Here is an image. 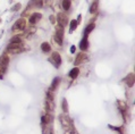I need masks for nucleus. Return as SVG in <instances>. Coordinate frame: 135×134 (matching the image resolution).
<instances>
[{
  "instance_id": "nucleus-15",
  "label": "nucleus",
  "mask_w": 135,
  "mask_h": 134,
  "mask_svg": "<svg viewBox=\"0 0 135 134\" xmlns=\"http://www.w3.org/2000/svg\"><path fill=\"white\" fill-rule=\"evenodd\" d=\"M8 64H9V58H8V56L2 55V56H1V58H0V65H1V66L7 67V65H8Z\"/></svg>"
},
{
  "instance_id": "nucleus-12",
  "label": "nucleus",
  "mask_w": 135,
  "mask_h": 134,
  "mask_svg": "<svg viewBox=\"0 0 135 134\" xmlns=\"http://www.w3.org/2000/svg\"><path fill=\"white\" fill-rule=\"evenodd\" d=\"M78 74H80V69H78L77 67H74L73 69L69 72V74H68V76L70 77V79H76L78 76Z\"/></svg>"
},
{
  "instance_id": "nucleus-6",
  "label": "nucleus",
  "mask_w": 135,
  "mask_h": 134,
  "mask_svg": "<svg viewBox=\"0 0 135 134\" xmlns=\"http://www.w3.org/2000/svg\"><path fill=\"white\" fill-rule=\"evenodd\" d=\"M43 6V0H31L29 2V8H41Z\"/></svg>"
},
{
  "instance_id": "nucleus-22",
  "label": "nucleus",
  "mask_w": 135,
  "mask_h": 134,
  "mask_svg": "<svg viewBox=\"0 0 135 134\" xmlns=\"http://www.w3.org/2000/svg\"><path fill=\"white\" fill-rule=\"evenodd\" d=\"M6 69H7V67L1 66V65H0V80H2V79H4V74H5Z\"/></svg>"
},
{
  "instance_id": "nucleus-5",
  "label": "nucleus",
  "mask_w": 135,
  "mask_h": 134,
  "mask_svg": "<svg viewBox=\"0 0 135 134\" xmlns=\"http://www.w3.org/2000/svg\"><path fill=\"white\" fill-rule=\"evenodd\" d=\"M86 60H87V55L82 52V54L77 55V57H76V59H75V61H74V65L75 66H77V65L82 64V63H84V61H86Z\"/></svg>"
},
{
  "instance_id": "nucleus-14",
  "label": "nucleus",
  "mask_w": 135,
  "mask_h": 134,
  "mask_svg": "<svg viewBox=\"0 0 135 134\" xmlns=\"http://www.w3.org/2000/svg\"><path fill=\"white\" fill-rule=\"evenodd\" d=\"M60 120H62L61 124H62V126H65V127L72 125V122L67 116H60Z\"/></svg>"
},
{
  "instance_id": "nucleus-17",
  "label": "nucleus",
  "mask_w": 135,
  "mask_h": 134,
  "mask_svg": "<svg viewBox=\"0 0 135 134\" xmlns=\"http://www.w3.org/2000/svg\"><path fill=\"white\" fill-rule=\"evenodd\" d=\"M70 4H72V0H62L61 6H62V8H64V10H69Z\"/></svg>"
},
{
  "instance_id": "nucleus-18",
  "label": "nucleus",
  "mask_w": 135,
  "mask_h": 134,
  "mask_svg": "<svg viewBox=\"0 0 135 134\" xmlns=\"http://www.w3.org/2000/svg\"><path fill=\"white\" fill-rule=\"evenodd\" d=\"M41 49L43 52H49L50 50H51V47H50V44L48 42H43L41 44Z\"/></svg>"
},
{
  "instance_id": "nucleus-9",
  "label": "nucleus",
  "mask_w": 135,
  "mask_h": 134,
  "mask_svg": "<svg viewBox=\"0 0 135 134\" xmlns=\"http://www.w3.org/2000/svg\"><path fill=\"white\" fill-rule=\"evenodd\" d=\"M125 82H126V84L130 88H132V86L134 85V82H135V79H134V74H130L126 79H125Z\"/></svg>"
},
{
  "instance_id": "nucleus-3",
  "label": "nucleus",
  "mask_w": 135,
  "mask_h": 134,
  "mask_svg": "<svg viewBox=\"0 0 135 134\" xmlns=\"http://www.w3.org/2000/svg\"><path fill=\"white\" fill-rule=\"evenodd\" d=\"M57 22L59 23V26L65 27L68 24V17L65 13H59L57 15Z\"/></svg>"
},
{
  "instance_id": "nucleus-8",
  "label": "nucleus",
  "mask_w": 135,
  "mask_h": 134,
  "mask_svg": "<svg viewBox=\"0 0 135 134\" xmlns=\"http://www.w3.org/2000/svg\"><path fill=\"white\" fill-rule=\"evenodd\" d=\"M41 18H42V15L40 13H33V15L30 16V23L31 24H36Z\"/></svg>"
},
{
  "instance_id": "nucleus-16",
  "label": "nucleus",
  "mask_w": 135,
  "mask_h": 134,
  "mask_svg": "<svg viewBox=\"0 0 135 134\" xmlns=\"http://www.w3.org/2000/svg\"><path fill=\"white\" fill-rule=\"evenodd\" d=\"M98 5H99V2H98V0H95V1H93L92 2V5H91V7L89 9V11L91 14H94L97 11V9H98Z\"/></svg>"
},
{
  "instance_id": "nucleus-1",
  "label": "nucleus",
  "mask_w": 135,
  "mask_h": 134,
  "mask_svg": "<svg viewBox=\"0 0 135 134\" xmlns=\"http://www.w3.org/2000/svg\"><path fill=\"white\" fill-rule=\"evenodd\" d=\"M25 27H26V21H25L24 17H22L15 22V24L11 27V31H22V30H24Z\"/></svg>"
},
{
  "instance_id": "nucleus-4",
  "label": "nucleus",
  "mask_w": 135,
  "mask_h": 134,
  "mask_svg": "<svg viewBox=\"0 0 135 134\" xmlns=\"http://www.w3.org/2000/svg\"><path fill=\"white\" fill-rule=\"evenodd\" d=\"M7 50L10 51L11 54H17V52L22 51V48L21 44H17V43H9L7 46Z\"/></svg>"
},
{
  "instance_id": "nucleus-29",
  "label": "nucleus",
  "mask_w": 135,
  "mask_h": 134,
  "mask_svg": "<svg viewBox=\"0 0 135 134\" xmlns=\"http://www.w3.org/2000/svg\"><path fill=\"white\" fill-rule=\"evenodd\" d=\"M65 134H74V131H66Z\"/></svg>"
},
{
  "instance_id": "nucleus-23",
  "label": "nucleus",
  "mask_w": 135,
  "mask_h": 134,
  "mask_svg": "<svg viewBox=\"0 0 135 134\" xmlns=\"http://www.w3.org/2000/svg\"><path fill=\"white\" fill-rule=\"evenodd\" d=\"M21 8H22V5L21 4H16V5H14L11 7V11H17V10H20Z\"/></svg>"
},
{
  "instance_id": "nucleus-24",
  "label": "nucleus",
  "mask_w": 135,
  "mask_h": 134,
  "mask_svg": "<svg viewBox=\"0 0 135 134\" xmlns=\"http://www.w3.org/2000/svg\"><path fill=\"white\" fill-rule=\"evenodd\" d=\"M62 109H64V113H67L68 109H67V100L66 99H62Z\"/></svg>"
},
{
  "instance_id": "nucleus-25",
  "label": "nucleus",
  "mask_w": 135,
  "mask_h": 134,
  "mask_svg": "<svg viewBox=\"0 0 135 134\" xmlns=\"http://www.w3.org/2000/svg\"><path fill=\"white\" fill-rule=\"evenodd\" d=\"M49 20H50V22H51V24H55V23H56V17L52 16V15H50Z\"/></svg>"
},
{
  "instance_id": "nucleus-7",
  "label": "nucleus",
  "mask_w": 135,
  "mask_h": 134,
  "mask_svg": "<svg viewBox=\"0 0 135 134\" xmlns=\"http://www.w3.org/2000/svg\"><path fill=\"white\" fill-rule=\"evenodd\" d=\"M80 49L81 50H83V51H85L89 49V41H87V36L86 35H84V38L81 40V42H80Z\"/></svg>"
},
{
  "instance_id": "nucleus-30",
  "label": "nucleus",
  "mask_w": 135,
  "mask_h": 134,
  "mask_svg": "<svg viewBox=\"0 0 135 134\" xmlns=\"http://www.w3.org/2000/svg\"><path fill=\"white\" fill-rule=\"evenodd\" d=\"M0 23H1V18H0Z\"/></svg>"
},
{
  "instance_id": "nucleus-10",
  "label": "nucleus",
  "mask_w": 135,
  "mask_h": 134,
  "mask_svg": "<svg viewBox=\"0 0 135 134\" xmlns=\"http://www.w3.org/2000/svg\"><path fill=\"white\" fill-rule=\"evenodd\" d=\"M59 83H60V77H55L52 83H51V86H50V91H55V90L57 89Z\"/></svg>"
},
{
  "instance_id": "nucleus-21",
  "label": "nucleus",
  "mask_w": 135,
  "mask_h": 134,
  "mask_svg": "<svg viewBox=\"0 0 135 134\" xmlns=\"http://www.w3.org/2000/svg\"><path fill=\"white\" fill-rule=\"evenodd\" d=\"M10 43H17V44H21L22 39L20 38V36H14V38L10 39Z\"/></svg>"
},
{
  "instance_id": "nucleus-13",
  "label": "nucleus",
  "mask_w": 135,
  "mask_h": 134,
  "mask_svg": "<svg viewBox=\"0 0 135 134\" xmlns=\"http://www.w3.org/2000/svg\"><path fill=\"white\" fill-rule=\"evenodd\" d=\"M94 27H95V25H94L93 23H92V24H90V25H87V26L85 27V29H84L83 34H84V35H86V36H89V34L94 30Z\"/></svg>"
},
{
  "instance_id": "nucleus-2",
  "label": "nucleus",
  "mask_w": 135,
  "mask_h": 134,
  "mask_svg": "<svg viewBox=\"0 0 135 134\" xmlns=\"http://www.w3.org/2000/svg\"><path fill=\"white\" fill-rule=\"evenodd\" d=\"M49 61L56 68H58L59 66H60V64H61V57H60V55H59L58 52H53V54L51 55V57L49 58Z\"/></svg>"
},
{
  "instance_id": "nucleus-19",
  "label": "nucleus",
  "mask_w": 135,
  "mask_h": 134,
  "mask_svg": "<svg viewBox=\"0 0 135 134\" xmlns=\"http://www.w3.org/2000/svg\"><path fill=\"white\" fill-rule=\"evenodd\" d=\"M49 120H50V116H49V115H43V116L41 117V124L43 126H44L46 124H48Z\"/></svg>"
},
{
  "instance_id": "nucleus-28",
  "label": "nucleus",
  "mask_w": 135,
  "mask_h": 134,
  "mask_svg": "<svg viewBox=\"0 0 135 134\" xmlns=\"http://www.w3.org/2000/svg\"><path fill=\"white\" fill-rule=\"evenodd\" d=\"M81 20H82V15H78V17H77V20H76L78 24H80V23H81Z\"/></svg>"
},
{
  "instance_id": "nucleus-20",
  "label": "nucleus",
  "mask_w": 135,
  "mask_h": 134,
  "mask_svg": "<svg viewBox=\"0 0 135 134\" xmlns=\"http://www.w3.org/2000/svg\"><path fill=\"white\" fill-rule=\"evenodd\" d=\"M78 25V23H77V21L76 20H73V21H70V31H69V33H73V31L76 29Z\"/></svg>"
},
{
  "instance_id": "nucleus-26",
  "label": "nucleus",
  "mask_w": 135,
  "mask_h": 134,
  "mask_svg": "<svg viewBox=\"0 0 135 134\" xmlns=\"http://www.w3.org/2000/svg\"><path fill=\"white\" fill-rule=\"evenodd\" d=\"M55 41L56 42H57L58 43V44H62V40H60V39H59V38H57V36H55Z\"/></svg>"
},
{
  "instance_id": "nucleus-11",
  "label": "nucleus",
  "mask_w": 135,
  "mask_h": 134,
  "mask_svg": "<svg viewBox=\"0 0 135 134\" xmlns=\"http://www.w3.org/2000/svg\"><path fill=\"white\" fill-rule=\"evenodd\" d=\"M56 35L55 36H57V38H59L60 40L64 39V27H61V26H57V29H56Z\"/></svg>"
},
{
  "instance_id": "nucleus-27",
  "label": "nucleus",
  "mask_w": 135,
  "mask_h": 134,
  "mask_svg": "<svg viewBox=\"0 0 135 134\" xmlns=\"http://www.w3.org/2000/svg\"><path fill=\"white\" fill-rule=\"evenodd\" d=\"M75 51H76V47H75V46H72V47H70V52H72V54H74Z\"/></svg>"
}]
</instances>
